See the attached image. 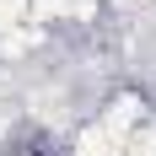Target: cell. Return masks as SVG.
Instances as JSON below:
<instances>
[{
	"label": "cell",
	"mask_w": 156,
	"mask_h": 156,
	"mask_svg": "<svg viewBox=\"0 0 156 156\" xmlns=\"http://www.w3.org/2000/svg\"><path fill=\"white\" fill-rule=\"evenodd\" d=\"M135 119H140V102H135V97H119V102L81 135L76 156H124L129 140H135Z\"/></svg>",
	"instance_id": "obj_1"
},
{
	"label": "cell",
	"mask_w": 156,
	"mask_h": 156,
	"mask_svg": "<svg viewBox=\"0 0 156 156\" xmlns=\"http://www.w3.org/2000/svg\"><path fill=\"white\" fill-rule=\"evenodd\" d=\"M38 16H92L97 0H32Z\"/></svg>",
	"instance_id": "obj_2"
},
{
	"label": "cell",
	"mask_w": 156,
	"mask_h": 156,
	"mask_svg": "<svg viewBox=\"0 0 156 156\" xmlns=\"http://www.w3.org/2000/svg\"><path fill=\"white\" fill-rule=\"evenodd\" d=\"M32 0H0V32H11L16 22H22V11H27Z\"/></svg>",
	"instance_id": "obj_3"
},
{
	"label": "cell",
	"mask_w": 156,
	"mask_h": 156,
	"mask_svg": "<svg viewBox=\"0 0 156 156\" xmlns=\"http://www.w3.org/2000/svg\"><path fill=\"white\" fill-rule=\"evenodd\" d=\"M32 43H38V32H32V27H22V32H5V54H27Z\"/></svg>",
	"instance_id": "obj_4"
}]
</instances>
